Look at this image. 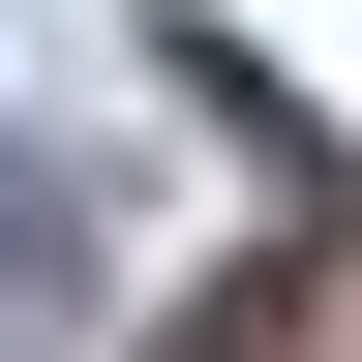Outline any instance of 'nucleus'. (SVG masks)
<instances>
[{
  "label": "nucleus",
  "instance_id": "f257e3e1",
  "mask_svg": "<svg viewBox=\"0 0 362 362\" xmlns=\"http://www.w3.org/2000/svg\"><path fill=\"white\" fill-rule=\"evenodd\" d=\"M181 362H272V302H242V332H181Z\"/></svg>",
  "mask_w": 362,
  "mask_h": 362
}]
</instances>
